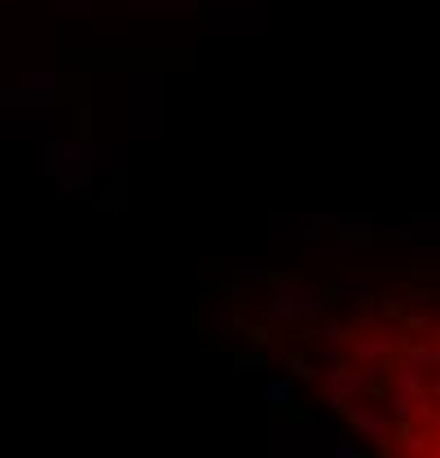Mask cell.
I'll return each instance as SVG.
<instances>
[{"label":"cell","mask_w":440,"mask_h":458,"mask_svg":"<svg viewBox=\"0 0 440 458\" xmlns=\"http://www.w3.org/2000/svg\"><path fill=\"white\" fill-rule=\"evenodd\" d=\"M343 405L392 458H440V295H396L339 331Z\"/></svg>","instance_id":"1"}]
</instances>
